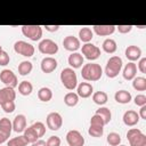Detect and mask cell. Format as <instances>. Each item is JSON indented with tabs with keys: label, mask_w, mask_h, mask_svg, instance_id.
<instances>
[{
	"label": "cell",
	"mask_w": 146,
	"mask_h": 146,
	"mask_svg": "<svg viewBox=\"0 0 146 146\" xmlns=\"http://www.w3.org/2000/svg\"><path fill=\"white\" fill-rule=\"evenodd\" d=\"M138 115H139V117H141V119L146 120V105H144V106H141V107H140Z\"/></svg>",
	"instance_id": "46"
},
{
	"label": "cell",
	"mask_w": 146,
	"mask_h": 146,
	"mask_svg": "<svg viewBox=\"0 0 146 146\" xmlns=\"http://www.w3.org/2000/svg\"><path fill=\"white\" fill-rule=\"evenodd\" d=\"M97 115H99L103 120H104V123L105 124H108L112 120V113H111V110L107 108V107H99L98 110H96V113Z\"/></svg>",
	"instance_id": "30"
},
{
	"label": "cell",
	"mask_w": 146,
	"mask_h": 146,
	"mask_svg": "<svg viewBox=\"0 0 146 146\" xmlns=\"http://www.w3.org/2000/svg\"><path fill=\"white\" fill-rule=\"evenodd\" d=\"M88 133L91 136V137H102L103 133H104V128L102 127H94V125H90L89 129H88Z\"/></svg>",
	"instance_id": "36"
},
{
	"label": "cell",
	"mask_w": 146,
	"mask_h": 146,
	"mask_svg": "<svg viewBox=\"0 0 146 146\" xmlns=\"http://www.w3.org/2000/svg\"><path fill=\"white\" fill-rule=\"evenodd\" d=\"M9 60H10L9 55L5 50H2L1 54H0V66H6L9 63Z\"/></svg>",
	"instance_id": "41"
},
{
	"label": "cell",
	"mask_w": 146,
	"mask_h": 146,
	"mask_svg": "<svg viewBox=\"0 0 146 146\" xmlns=\"http://www.w3.org/2000/svg\"><path fill=\"white\" fill-rule=\"evenodd\" d=\"M132 87L137 91H145L146 90V79L144 76H136L132 80Z\"/></svg>",
	"instance_id": "32"
},
{
	"label": "cell",
	"mask_w": 146,
	"mask_h": 146,
	"mask_svg": "<svg viewBox=\"0 0 146 146\" xmlns=\"http://www.w3.org/2000/svg\"><path fill=\"white\" fill-rule=\"evenodd\" d=\"M102 47H103V50H104L105 52H107V54H113V52H115L116 49H117V46H116L115 40L110 39V38L104 40Z\"/></svg>",
	"instance_id": "26"
},
{
	"label": "cell",
	"mask_w": 146,
	"mask_h": 146,
	"mask_svg": "<svg viewBox=\"0 0 146 146\" xmlns=\"http://www.w3.org/2000/svg\"><path fill=\"white\" fill-rule=\"evenodd\" d=\"M47 146H60V138L57 136H50L46 141Z\"/></svg>",
	"instance_id": "40"
},
{
	"label": "cell",
	"mask_w": 146,
	"mask_h": 146,
	"mask_svg": "<svg viewBox=\"0 0 146 146\" xmlns=\"http://www.w3.org/2000/svg\"><path fill=\"white\" fill-rule=\"evenodd\" d=\"M103 75V68L97 63H88L82 66L81 76L86 81H98Z\"/></svg>",
	"instance_id": "1"
},
{
	"label": "cell",
	"mask_w": 146,
	"mask_h": 146,
	"mask_svg": "<svg viewBox=\"0 0 146 146\" xmlns=\"http://www.w3.org/2000/svg\"><path fill=\"white\" fill-rule=\"evenodd\" d=\"M107 99H108V96L105 91H96L92 94V100L95 104L102 106L104 104L107 103Z\"/></svg>",
	"instance_id": "29"
},
{
	"label": "cell",
	"mask_w": 146,
	"mask_h": 146,
	"mask_svg": "<svg viewBox=\"0 0 146 146\" xmlns=\"http://www.w3.org/2000/svg\"><path fill=\"white\" fill-rule=\"evenodd\" d=\"M32 127H33V129H34V130L36 131V133H38L39 138L43 137V135L46 133V125H44V124H43L42 122L38 121V122L33 123V124H32Z\"/></svg>",
	"instance_id": "37"
},
{
	"label": "cell",
	"mask_w": 146,
	"mask_h": 146,
	"mask_svg": "<svg viewBox=\"0 0 146 146\" xmlns=\"http://www.w3.org/2000/svg\"><path fill=\"white\" fill-rule=\"evenodd\" d=\"M22 33L32 41H39L42 36V27L40 25H23Z\"/></svg>",
	"instance_id": "5"
},
{
	"label": "cell",
	"mask_w": 146,
	"mask_h": 146,
	"mask_svg": "<svg viewBox=\"0 0 146 146\" xmlns=\"http://www.w3.org/2000/svg\"><path fill=\"white\" fill-rule=\"evenodd\" d=\"M14 50L18 55H22L24 57H32L34 55V47L31 43L25 42L23 40L16 41L14 43Z\"/></svg>",
	"instance_id": "6"
},
{
	"label": "cell",
	"mask_w": 146,
	"mask_h": 146,
	"mask_svg": "<svg viewBox=\"0 0 146 146\" xmlns=\"http://www.w3.org/2000/svg\"><path fill=\"white\" fill-rule=\"evenodd\" d=\"M131 94L127 90H119L114 95V99L120 104H128L131 100Z\"/></svg>",
	"instance_id": "22"
},
{
	"label": "cell",
	"mask_w": 146,
	"mask_h": 146,
	"mask_svg": "<svg viewBox=\"0 0 146 146\" xmlns=\"http://www.w3.org/2000/svg\"><path fill=\"white\" fill-rule=\"evenodd\" d=\"M1 51H2V47L0 46V54H1Z\"/></svg>",
	"instance_id": "49"
},
{
	"label": "cell",
	"mask_w": 146,
	"mask_h": 146,
	"mask_svg": "<svg viewBox=\"0 0 146 146\" xmlns=\"http://www.w3.org/2000/svg\"><path fill=\"white\" fill-rule=\"evenodd\" d=\"M71 68H80L83 64V56L80 52H72L67 59Z\"/></svg>",
	"instance_id": "21"
},
{
	"label": "cell",
	"mask_w": 146,
	"mask_h": 146,
	"mask_svg": "<svg viewBox=\"0 0 146 146\" xmlns=\"http://www.w3.org/2000/svg\"><path fill=\"white\" fill-rule=\"evenodd\" d=\"M141 56V49L137 46H128L125 49V57L130 60V62H135L137 59H139Z\"/></svg>",
	"instance_id": "20"
},
{
	"label": "cell",
	"mask_w": 146,
	"mask_h": 146,
	"mask_svg": "<svg viewBox=\"0 0 146 146\" xmlns=\"http://www.w3.org/2000/svg\"><path fill=\"white\" fill-rule=\"evenodd\" d=\"M64 103H65V105L73 107L79 103V96L75 92H67L64 96Z\"/></svg>",
	"instance_id": "33"
},
{
	"label": "cell",
	"mask_w": 146,
	"mask_h": 146,
	"mask_svg": "<svg viewBox=\"0 0 146 146\" xmlns=\"http://www.w3.org/2000/svg\"><path fill=\"white\" fill-rule=\"evenodd\" d=\"M135 104L137 105V106H144V105H146V96L145 95H137L136 97H135Z\"/></svg>",
	"instance_id": "42"
},
{
	"label": "cell",
	"mask_w": 146,
	"mask_h": 146,
	"mask_svg": "<svg viewBox=\"0 0 146 146\" xmlns=\"http://www.w3.org/2000/svg\"><path fill=\"white\" fill-rule=\"evenodd\" d=\"M32 68H33V65H32L31 62H29V60H23V62H21V64L18 65V73H19L21 75L25 76V75H27V74H30V73L32 72Z\"/></svg>",
	"instance_id": "31"
},
{
	"label": "cell",
	"mask_w": 146,
	"mask_h": 146,
	"mask_svg": "<svg viewBox=\"0 0 146 146\" xmlns=\"http://www.w3.org/2000/svg\"><path fill=\"white\" fill-rule=\"evenodd\" d=\"M94 38V32L90 27H82L79 31V40L84 42V43H89V41H91V39Z\"/></svg>",
	"instance_id": "23"
},
{
	"label": "cell",
	"mask_w": 146,
	"mask_h": 146,
	"mask_svg": "<svg viewBox=\"0 0 146 146\" xmlns=\"http://www.w3.org/2000/svg\"><path fill=\"white\" fill-rule=\"evenodd\" d=\"M1 106V108L3 110V112L5 113H13L14 111H15V102L14 100H9V102H6V103H3V104H1L0 105Z\"/></svg>",
	"instance_id": "39"
},
{
	"label": "cell",
	"mask_w": 146,
	"mask_h": 146,
	"mask_svg": "<svg viewBox=\"0 0 146 146\" xmlns=\"http://www.w3.org/2000/svg\"><path fill=\"white\" fill-rule=\"evenodd\" d=\"M32 146H47V145H46V141H44V140L39 139V140H36L35 143H33Z\"/></svg>",
	"instance_id": "48"
},
{
	"label": "cell",
	"mask_w": 146,
	"mask_h": 146,
	"mask_svg": "<svg viewBox=\"0 0 146 146\" xmlns=\"http://www.w3.org/2000/svg\"><path fill=\"white\" fill-rule=\"evenodd\" d=\"M26 129V117L24 114H18L15 116L14 121H13V130L17 133L19 132H24V130Z\"/></svg>",
	"instance_id": "16"
},
{
	"label": "cell",
	"mask_w": 146,
	"mask_h": 146,
	"mask_svg": "<svg viewBox=\"0 0 146 146\" xmlns=\"http://www.w3.org/2000/svg\"><path fill=\"white\" fill-rule=\"evenodd\" d=\"M23 136H24V138H25V140L27 141V144H33V143H35L36 140H39V136H38V133H36V131L33 129V127L31 125V127H29V128H26L25 130H24V133H23Z\"/></svg>",
	"instance_id": "24"
},
{
	"label": "cell",
	"mask_w": 146,
	"mask_h": 146,
	"mask_svg": "<svg viewBox=\"0 0 146 146\" xmlns=\"http://www.w3.org/2000/svg\"><path fill=\"white\" fill-rule=\"evenodd\" d=\"M119 146H125V145H119Z\"/></svg>",
	"instance_id": "50"
},
{
	"label": "cell",
	"mask_w": 146,
	"mask_h": 146,
	"mask_svg": "<svg viewBox=\"0 0 146 146\" xmlns=\"http://www.w3.org/2000/svg\"><path fill=\"white\" fill-rule=\"evenodd\" d=\"M76 95L79 97H82V98H88L91 96L92 91H94V88L91 86V83L89 82H81L79 86H78V89H76Z\"/></svg>",
	"instance_id": "18"
},
{
	"label": "cell",
	"mask_w": 146,
	"mask_h": 146,
	"mask_svg": "<svg viewBox=\"0 0 146 146\" xmlns=\"http://www.w3.org/2000/svg\"><path fill=\"white\" fill-rule=\"evenodd\" d=\"M127 139L130 146H146V136L138 129L131 128L127 132Z\"/></svg>",
	"instance_id": "4"
},
{
	"label": "cell",
	"mask_w": 146,
	"mask_h": 146,
	"mask_svg": "<svg viewBox=\"0 0 146 146\" xmlns=\"http://www.w3.org/2000/svg\"><path fill=\"white\" fill-rule=\"evenodd\" d=\"M90 125H94V127H102V128H104L105 123H104V120H103L99 115L94 114V115L91 116V119H90Z\"/></svg>",
	"instance_id": "38"
},
{
	"label": "cell",
	"mask_w": 146,
	"mask_h": 146,
	"mask_svg": "<svg viewBox=\"0 0 146 146\" xmlns=\"http://www.w3.org/2000/svg\"><path fill=\"white\" fill-rule=\"evenodd\" d=\"M115 31L114 25H94L92 26V32H95L99 36H107L113 34Z\"/></svg>",
	"instance_id": "15"
},
{
	"label": "cell",
	"mask_w": 146,
	"mask_h": 146,
	"mask_svg": "<svg viewBox=\"0 0 146 146\" xmlns=\"http://www.w3.org/2000/svg\"><path fill=\"white\" fill-rule=\"evenodd\" d=\"M46 122H47V127L52 130V131H56L58 129L62 128L63 125V117L59 113L57 112H51L47 115V119H46Z\"/></svg>",
	"instance_id": "10"
},
{
	"label": "cell",
	"mask_w": 146,
	"mask_h": 146,
	"mask_svg": "<svg viewBox=\"0 0 146 146\" xmlns=\"http://www.w3.org/2000/svg\"><path fill=\"white\" fill-rule=\"evenodd\" d=\"M136 74H137V65L133 62H129L128 64H125L123 72H122L123 78L125 80L130 81V80H133L136 78Z\"/></svg>",
	"instance_id": "17"
},
{
	"label": "cell",
	"mask_w": 146,
	"mask_h": 146,
	"mask_svg": "<svg viewBox=\"0 0 146 146\" xmlns=\"http://www.w3.org/2000/svg\"><path fill=\"white\" fill-rule=\"evenodd\" d=\"M122 120H123V123H124L125 125H128V127H133V125H136V124L139 122V115H138L137 112H135V111H132V110H129V111L124 112Z\"/></svg>",
	"instance_id": "14"
},
{
	"label": "cell",
	"mask_w": 146,
	"mask_h": 146,
	"mask_svg": "<svg viewBox=\"0 0 146 146\" xmlns=\"http://www.w3.org/2000/svg\"><path fill=\"white\" fill-rule=\"evenodd\" d=\"M15 98H16V92L13 88L5 87L0 89V105L9 100H15Z\"/></svg>",
	"instance_id": "19"
},
{
	"label": "cell",
	"mask_w": 146,
	"mask_h": 146,
	"mask_svg": "<svg viewBox=\"0 0 146 146\" xmlns=\"http://www.w3.org/2000/svg\"><path fill=\"white\" fill-rule=\"evenodd\" d=\"M138 70H139L141 73H146V58H145V57H143V58L139 59Z\"/></svg>",
	"instance_id": "44"
},
{
	"label": "cell",
	"mask_w": 146,
	"mask_h": 146,
	"mask_svg": "<svg viewBox=\"0 0 146 146\" xmlns=\"http://www.w3.org/2000/svg\"><path fill=\"white\" fill-rule=\"evenodd\" d=\"M8 138H9V137H8L7 135H5L3 132H1V131H0V145H1V144H3L5 141H7V139H8Z\"/></svg>",
	"instance_id": "47"
},
{
	"label": "cell",
	"mask_w": 146,
	"mask_h": 146,
	"mask_svg": "<svg viewBox=\"0 0 146 146\" xmlns=\"http://www.w3.org/2000/svg\"><path fill=\"white\" fill-rule=\"evenodd\" d=\"M26 145H27V141L25 140L23 135L14 137L7 141V146H26Z\"/></svg>",
	"instance_id": "34"
},
{
	"label": "cell",
	"mask_w": 146,
	"mask_h": 146,
	"mask_svg": "<svg viewBox=\"0 0 146 146\" xmlns=\"http://www.w3.org/2000/svg\"><path fill=\"white\" fill-rule=\"evenodd\" d=\"M39 51L43 55H55L58 51V46L55 41H52L51 39H43L40 41L39 46Z\"/></svg>",
	"instance_id": "8"
},
{
	"label": "cell",
	"mask_w": 146,
	"mask_h": 146,
	"mask_svg": "<svg viewBox=\"0 0 146 146\" xmlns=\"http://www.w3.org/2000/svg\"><path fill=\"white\" fill-rule=\"evenodd\" d=\"M33 91V86L30 81H22L19 84H18V92L23 96H29L31 95Z\"/></svg>",
	"instance_id": "27"
},
{
	"label": "cell",
	"mask_w": 146,
	"mask_h": 146,
	"mask_svg": "<svg viewBox=\"0 0 146 146\" xmlns=\"http://www.w3.org/2000/svg\"><path fill=\"white\" fill-rule=\"evenodd\" d=\"M66 141L68 146H83L84 138L78 130H70L66 133Z\"/></svg>",
	"instance_id": "11"
},
{
	"label": "cell",
	"mask_w": 146,
	"mask_h": 146,
	"mask_svg": "<svg viewBox=\"0 0 146 146\" xmlns=\"http://www.w3.org/2000/svg\"><path fill=\"white\" fill-rule=\"evenodd\" d=\"M122 59L121 57L119 56H112L108 60H107V64H106V67H105V74L107 78L110 79H113L115 76L119 75L121 68H122Z\"/></svg>",
	"instance_id": "3"
},
{
	"label": "cell",
	"mask_w": 146,
	"mask_h": 146,
	"mask_svg": "<svg viewBox=\"0 0 146 146\" xmlns=\"http://www.w3.org/2000/svg\"><path fill=\"white\" fill-rule=\"evenodd\" d=\"M38 98L41 100V102H49L51 98H52V91L50 88L48 87H42L39 89L38 91Z\"/></svg>",
	"instance_id": "28"
},
{
	"label": "cell",
	"mask_w": 146,
	"mask_h": 146,
	"mask_svg": "<svg viewBox=\"0 0 146 146\" xmlns=\"http://www.w3.org/2000/svg\"><path fill=\"white\" fill-rule=\"evenodd\" d=\"M0 81L3 84H6V87L13 88V89L18 86V80H17L16 74L11 70H8V68H5L0 72Z\"/></svg>",
	"instance_id": "7"
},
{
	"label": "cell",
	"mask_w": 146,
	"mask_h": 146,
	"mask_svg": "<svg viewBox=\"0 0 146 146\" xmlns=\"http://www.w3.org/2000/svg\"><path fill=\"white\" fill-rule=\"evenodd\" d=\"M60 81L67 90H73L78 87V76L73 68L66 67L60 72Z\"/></svg>",
	"instance_id": "2"
},
{
	"label": "cell",
	"mask_w": 146,
	"mask_h": 146,
	"mask_svg": "<svg viewBox=\"0 0 146 146\" xmlns=\"http://www.w3.org/2000/svg\"><path fill=\"white\" fill-rule=\"evenodd\" d=\"M0 131L7 135L8 137L10 136L13 131V122L8 117H2L0 119Z\"/></svg>",
	"instance_id": "25"
},
{
	"label": "cell",
	"mask_w": 146,
	"mask_h": 146,
	"mask_svg": "<svg viewBox=\"0 0 146 146\" xmlns=\"http://www.w3.org/2000/svg\"><path fill=\"white\" fill-rule=\"evenodd\" d=\"M115 30H117L122 34H125L132 30V25H117V26H115Z\"/></svg>",
	"instance_id": "43"
},
{
	"label": "cell",
	"mask_w": 146,
	"mask_h": 146,
	"mask_svg": "<svg viewBox=\"0 0 146 146\" xmlns=\"http://www.w3.org/2000/svg\"><path fill=\"white\" fill-rule=\"evenodd\" d=\"M81 55H83L88 60H95L100 56V49L92 43H84L81 48Z\"/></svg>",
	"instance_id": "9"
},
{
	"label": "cell",
	"mask_w": 146,
	"mask_h": 146,
	"mask_svg": "<svg viewBox=\"0 0 146 146\" xmlns=\"http://www.w3.org/2000/svg\"><path fill=\"white\" fill-rule=\"evenodd\" d=\"M63 46L66 50L68 51H72V52H75L79 48H80V40L76 38V36H73V35H67L64 38L63 40Z\"/></svg>",
	"instance_id": "12"
},
{
	"label": "cell",
	"mask_w": 146,
	"mask_h": 146,
	"mask_svg": "<svg viewBox=\"0 0 146 146\" xmlns=\"http://www.w3.org/2000/svg\"><path fill=\"white\" fill-rule=\"evenodd\" d=\"M47 31H49V32H56V31H58L59 30V25H44L43 26Z\"/></svg>",
	"instance_id": "45"
},
{
	"label": "cell",
	"mask_w": 146,
	"mask_h": 146,
	"mask_svg": "<svg viewBox=\"0 0 146 146\" xmlns=\"http://www.w3.org/2000/svg\"><path fill=\"white\" fill-rule=\"evenodd\" d=\"M107 143L110 146H119L121 143V136L117 132H110L107 135Z\"/></svg>",
	"instance_id": "35"
},
{
	"label": "cell",
	"mask_w": 146,
	"mask_h": 146,
	"mask_svg": "<svg viewBox=\"0 0 146 146\" xmlns=\"http://www.w3.org/2000/svg\"><path fill=\"white\" fill-rule=\"evenodd\" d=\"M57 60L54 57H44L41 60L40 67L43 73H51L57 68Z\"/></svg>",
	"instance_id": "13"
}]
</instances>
